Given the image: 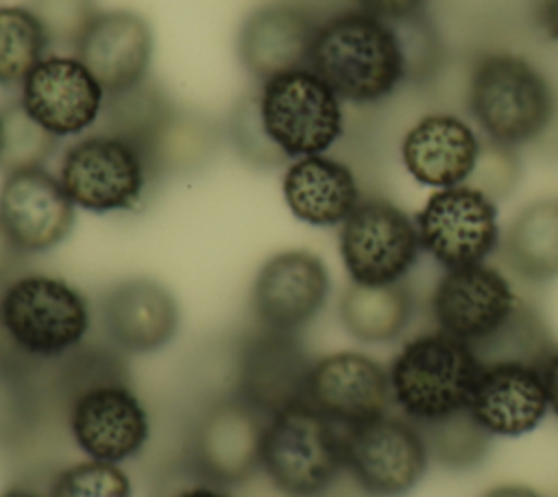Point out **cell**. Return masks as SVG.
<instances>
[{
    "instance_id": "7402d4cb",
    "label": "cell",
    "mask_w": 558,
    "mask_h": 497,
    "mask_svg": "<svg viewBox=\"0 0 558 497\" xmlns=\"http://www.w3.org/2000/svg\"><path fill=\"white\" fill-rule=\"evenodd\" d=\"M74 57L107 96L126 92L150 76L153 28L135 11H100L74 46Z\"/></svg>"
},
{
    "instance_id": "52a82bcc",
    "label": "cell",
    "mask_w": 558,
    "mask_h": 497,
    "mask_svg": "<svg viewBox=\"0 0 558 497\" xmlns=\"http://www.w3.org/2000/svg\"><path fill=\"white\" fill-rule=\"evenodd\" d=\"M248 92L266 142L286 163L325 155L344 133L342 100L310 68L277 74Z\"/></svg>"
},
{
    "instance_id": "5b68a950",
    "label": "cell",
    "mask_w": 558,
    "mask_h": 497,
    "mask_svg": "<svg viewBox=\"0 0 558 497\" xmlns=\"http://www.w3.org/2000/svg\"><path fill=\"white\" fill-rule=\"evenodd\" d=\"M480 355L462 340L434 329L401 344L388 366L390 397L401 416L427 425L469 408Z\"/></svg>"
},
{
    "instance_id": "e575fe53",
    "label": "cell",
    "mask_w": 558,
    "mask_h": 497,
    "mask_svg": "<svg viewBox=\"0 0 558 497\" xmlns=\"http://www.w3.org/2000/svg\"><path fill=\"white\" fill-rule=\"evenodd\" d=\"M517 170L519 168H517L512 148L488 142L486 148L482 146L475 170L466 183L482 190L484 194H488L495 201L510 192V187L514 185V179H517Z\"/></svg>"
},
{
    "instance_id": "8fae6325",
    "label": "cell",
    "mask_w": 558,
    "mask_h": 497,
    "mask_svg": "<svg viewBox=\"0 0 558 497\" xmlns=\"http://www.w3.org/2000/svg\"><path fill=\"white\" fill-rule=\"evenodd\" d=\"M344 469L371 497H403L425 475L429 453L405 416L381 414L342 429Z\"/></svg>"
},
{
    "instance_id": "f546056e",
    "label": "cell",
    "mask_w": 558,
    "mask_h": 497,
    "mask_svg": "<svg viewBox=\"0 0 558 497\" xmlns=\"http://www.w3.org/2000/svg\"><path fill=\"white\" fill-rule=\"evenodd\" d=\"M416 427L423 434L429 458L449 469H469L482 462L490 449L493 436L475 423L469 410Z\"/></svg>"
},
{
    "instance_id": "6da1fadb",
    "label": "cell",
    "mask_w": 558,
    "mask_h": 497,
    "mask_svg": "<svg viewBox=\"0 0 558 497\" xmlns=\"http://www.w3.org/2000/svg\"><path fill=\"white\" fill-rule=\"evenodd\" d=\"M429 312L436 329L466 342L482 362L525 360L541 366L547 338L508 277L495 266L449 268L432 290Z\"/></svg>"
},
{
    "instance_id": "1f68e13d",
    "label": "cell",
    "mask_w": 558,
    "mask_h": 497,
    "mask_svg": "<svg viewBox=\"0 0 558 497\" xmlns=\"http://www.w3.org/2000/svg\"><path fill=\"white\" fill-rule=\"evenodd\" d=\"M131 480L120 464L87 458L61 469L48 497H131Z\"/></svg>"
},
{
    "instance_id": "ffe728a7",
    "label": "cell",
    "mask_w": 558,
    "mask_h": 497,
    "mask_svg": "<svg viewBox=\"0 0 558 497\" xmlns=\"http://www.w3.org/2000/svg\"><path fill=\"white\" fill-rule=\"evenodd\" d=\"M466 410L488 436L530 434L549 412L541 366L525 360L482 362Z\"/></svg>"
},
{
    "instance_id": "3957f363",
    "label": "cell",
    "mask_w": 558,
    "mask_h": 497,
    "mask_svg": "<svg viewBox=\"0 0 558 497\" xmlns=\"http://www.w3.org/2000/svg\"><path fill=\"white\" fill-rule=\"evenodd\" d=\"M92 305L68 279L20 272L0 286V364L39 373L85 344Z\"/></svg>"
},
{
    "instance_id": "44dd1931",
    "label": "cell",
    "mask_w": 558,
    "mask_h": 497,
    "mask_svg": "<svg viewBox=\"0 0 558 497\" xmlns=\"http://www.w3.org/2000/svg\"><path fill=\"white\" fill-rule=\"evenodd\" d=\"M318 24L299 2H266L244 17L235 41L238 59L257 83L307 68Z\"/></svg>"
},
{
    "instance_id": "2e32d148",
    "label": "cell",
    "mask_w": 558,
    "mask_h": 497,
    "mask_svg": "<svg viewBox=\"0 0 558 497\" xmlns=\"http://www.w3.org/2000/svg\"><path fill=\"white\" fill-rule=\"evenodd\" d=\"M312 362L299 334L257 327L238 351L235 395L264 416H272L305 401Z\"/></svg>"
},
{
    "instance_id": "ba28073f",
    "label": "cell",
    "mask_w": 558,
    "mask_h": 497,
    "mask_svg": "<svg viewBox=\"0 0 558 497\" xmlns=\"http://www.w3.org/2000/svg\"><path fill=\"white\" fill-rule=\"evenodd\" d=\"M262 469L286 497H318L344 469L342 427L307 401L266 419Z\"/></svg>"
},
{
    "instance_id": "5bb4252c",
    "label": "cell",
    "mask_w": 558,
    "mask_h": 497,
    "mask_svg": "<svg viewBox=\"0 0 558 497\" xmlns=\"http://www.w3.org/2000/svg\"><path fill=\"white\" fill-rule=\"evenodd\" d=\"M105 89L72 54L44 57L20 85V105L57 140L76 137L98 124Z\"/></svg>"
},
{
    "instance_id": "277c9868",
    "label": "cell",
    "mask_w": 558,
    "mask_h": 497,
    "mask_svg": "<svg viewBox=\"0 0 558 497\" xmlns=\"http://www.w3.org/2000/svg\"><path fill=\"white\" fill-rule=\"evenodd\" d=\"M307 68L342 102L357 107L379 105L410 81L397 26L357 7L338 11L318 24Z\"/></svg>"
},
{
    "instance_id": "836d02e7",
    "label": "cell",
    "mask_w": 558,
    "mask_h": 497,
    "mask_svg": "<svg viewBox=\"0 0 558 497\" xmlns=\"http://www.w3.org/2000/svg\"><path fill=\"white\" fill-rule=\"evenodd\" d=\"M225 137L231 142L233 150L242 161H246L253 168H277L283 166L286 161L270 148L266 142L255 109H253V98L251 92H246L231 109L227 124H225Z\"/></svg>"
},
{
    "instance_id": "9c48e42d",
    "label": "cell",
    "mask_w": 558,
    "mask_h": 497,
    "mask_svg": "<svg viewBox=\"0 0 558 497\" xmlns=\"http://www.w3.org/2000/svg\"><path fill=\"white\" fill-rule=\"evenodd\" d=\"M57 177L74 207L100 216L135 211L155 185L142 150L102 129L81 135L63 150Z\"/></svg>"
},
{
    "instance_id": "9a60e30c",
    "label": "cell",
    "mask_w": 558,
    "mask_h": 497,
    "mask_svg": "<svg viewBox=\"0 0 558 497\" xmlns=\"http://www.w3.org/2000/svg\"><path fill=\"white\" fill-rule=\"evenodd\" d=\"M331 279L325 262L305 248L270 255L251 288V310L259 327L299 334L327 305Z\"/></svg>"
},
{
    "instance_id": "d6a6232c",
    "label": "cell",
    "mask_w": 558,
    "mask_h": 497,
    "mask_svg": "<svg viewBox=\"0 0 558 497\" xmlns=\"http://www.w3.org/2000/svg\"><path fill=\"white\" fill-rule=\"evenodd\" d=\"M26 7L44 26L50 46L72 50L100 13L96 0H26Z\"/></svg>"
},
{
    "instance_id": "60d3db41",
    "label": "cell",
    "mask_w": 558,
    "mask_h": 497,
    "mask_svg": "<svg viewBox=\"0 0 558 497\" xmlns=\"http://www.w3.org/2000/svg\"><path fill=\"white\" fill-rule=\"evenodd\" d=\"M172 497H229V495L220 486H214V484H194V486L179 490Z\"/></svg>"
},
{
    "instance_id": "8992f818",
    "label": "cell",
    "mask_w": 558,
    "mask_h": 497,
    "mask_svg": "<svg viewBox=\"0 0 558 497\" xmlns=\"http://www.w3.org/2000/svg\"><path fill=\"white\" fill-rule=\"evenodd\" d=\"M466 102L486 140L506 148L541 137L556 109L543 72L514 52H484L473 61Z\"/></svg>"
},
{
    "instance_id": "7a4b0ae2",
    "label": "cell",
    "mask_w": 558,
    "mask_h": 497,
    "mask_svg": "<svg viewBox=\"0 0 558 497\" xmlns=\"http://www.w3.org/2000/svg\"><path fill=\"white\" fill-rule=\"evenodd\" d=\"M61 364L65 423L74 445L89 460L120 464L135 458L148 445L150 416L126 379L120 351L83 344Z\"/></svg>"
},
{
    "instance_id": "83f0119b",
    "label": "cell",
    "mask_w": 558,
    "mask_h": 497,
    "mask_svg": "<svg viewBox=\"0 0 558 497\" xmlns=\"http://www.w3.org/2000/svg\"><path fill=\"white\" fill-rule=\"evenodd\" d=\"M50 48L44 26L26 4L0 7V87L20 89Z\"/></svg>"
},
{
    "instance_id": "f35d334b",
    "label": "cell",
    "mask_w": 558,
    "mask_h": 497,
    "mask_svg": "<svg viewBox=\"0 0 558 497\" xmlns=\"http://www.w3.org/2000/svg\"><path fill=\"white\" fill-rule=\"evenodd\" d=\"M538 22L545 35L558 41V0H543L538 11Z\"/></svg>"
},
{
    "instance_id": "b9f144b4",
    "label": "cell",
    "mask_w": 558,
    "mask_h": 497,
    "mask_svg": "<svg viewBox=\"0 0 558 497\" xmlns=\"http://www.w3.org/2000/svg\"><path fill=\"white\" fill-rule=\"evenodd\" d=\"M0 497H41V495L31 490V488H26V486H11V488L2 490Z\"/></svg>"
},
{
    "instance_id": "ab89813d",
    "label": "cell",
    "mask_w": 558,
    "mask_h": 497,
    "mask_svg": "<svg viewBox=\"0 0 558 497\" xmlns=\"http://www.w3.org/2000/svg\"><path fill=\"white\" fill-rule=\"evenodd\" d=\"M484 497H543V495L521 484H504V486L490 488Z\"/></svg>"
},
{
    "instance_id": "d590c367",
    "label": "cell",
    "mask_w": 558,
    "mask_h": 497,
    "mask_svg": "<svg viewBox=\"0 0 558 497\" xmlns=\"http://www.w3.org/2000/svg\"><path fill=\"white\" fill-rule=\"evenodd\" d=\"M425 2L427 0H355L357 9L388 24H397L425 13Z\"/></svg>"
},
{
    "instance_id": "d4e9b609",
    "label": "cell",
    "mask_w": 558,
    "mask_h": 497,
    "mask_svg": "<svg viewBox=\"0 0 558 497\" xmlns=\"http://www.w3.org/2000/svg\"><path fill=\"white\" fill-rule=\"evenodd\" d=\"M225 126L196 109L172 102L137 144L155 183L203 170L220 150Z\"/></svg>"
},
{
    "instance_id": "484cf974",
    "label": "cell",
    "mask_w": 558,
    "mask_h": 497,
    "mask_svg": "<svg viewBox=\"0 0 558 497\" xmlns=\"http://www.w3.org/2000/svg\"><path fill=\"white\" fill-rule=\"evenodd\" d=\"M414 299L410 288L399 283L362 286L349 283L338 299L342 327L360 342L384 344L397 340L410 325Z\"/></svg>"
},
{
    "instance_id": "cb8c5ba5",
    "label": "cell",
    "mask_w": 558,
    "mask_h": 497,
    "mask_svg": "<svg viewBox=\"0 0 558 497\" xmlns=\"http://www.w3.org/2000/svg\"><path fill=\"white\" fill-rule=\"evenodd\" d=\"M281 192L290 214L312 227H340L362 201L353 170L329 155L292 159Z\"/></svg>"
},
{
    "instance_id": "7c38bea8",
    "label": "cell",
    "mask_w": 558,
    "mask_h": 497,
    "mask_svg": "<svg viewBox=\"0 0 558 497\" xmlns=\"http://www.w3.org/2000/svg\"><path fill=\"white\" fill-rule=\"evenodd\" d=\"M414 222L421 248L445 270L484 264L501 240L495 201L469 183L436 190Z\"/></svg>"
},
{
    "instance_id": "603a6c76",
    "label": "cell",
    "mask_w": 558,
    "mask_h": 497,
    "mask_svg": "<svg viewBox=\"0 0 558 497\" xmlns=\"http://www.w3.org/2000/svg\"><path fill=\"white\" fill-rule=\"evenodd\" d=\"M480 150L482 144L473 126L453 113L423 116L401 140L405 170L416 183L434 190L466 183Z\"/></svg>"
},
{
    "instance_id": "30bf717a",
    "label": "cell",
    "mask_w": 558,
    "mask_h": 497,
    "mask_svg": "<svg viewBox=\"0 0 558 497\" xmlns=\"http://www.w3.org/2000/svg\"><path fill=\"white\" fill-rule=\"evenodd\" d=\"M338 251L353 283H399L421 255L416 222L392 201L368 196L340 225Z\"/></svg>"
},
{
    "instance_id": "f1b7e54d",
    "label": "cell",
    "mask_w": 558,
    "mask_h": 497,
    "mask_svg": "<svg viewBox=\"0 0 558 497\" xmlns=\"http://www.w3.org/2000/svg\"><path fill=\"white\" fill-rule=\"evenodd\" d=\"M35 371L0 364V449L22 447L41 421V392Z\"/></svg>"
},
{
    "instance_id": "7bdbcfd3",
    "label": "cell",
    "mask_w": 558,
    "mask_h": 497,
    "mask_svg": "<svg viewBox=\"0 0 558 497\" xmlns=\"http://www.w3.org/2000/svg\"><path fill=\"white\" fill-rule=\"evenodd\" d=\"M2 144H4V129H2V116H0V157H2Z\"/></svg>"
},
{
    "instance_id": "d6986e66",
    "label": "cell",
    "mask_w": 558,
    "mask_h": 497,
    "mask_svg": "<svg viewBox=\"0 0 558 497\" xmlns=\"http://www.w3.org/2000/svg\"><path fill=\"white\" fill-rule=\"evenodd\" d=\"M305 401L347 429L386 414L392 403L388 368L360 351H336L312 362Z\"/></svg>"
},
{
    "instance_id": "e0dca14e",
    "label": "cell",
    "mask_w": 558,
    "mask_h": 497,
    "mask_svg": "<svg viewBox=\"0 0 558 497\" xmlns=\"http://www.w3.org/2000/svg\"><path fill=\"white\" fill-rule=\"evenodd\" d=\"M76 207L44 166L9 170L0 183V222L26 255L57 248L72 231Z\"/></svg>"
},
{
    "instance_id": "4fadbf2b",
    "label": "cell",
    "mask_w": 558,
    "mask_h": 497,
    "mask_svg": "<svg viewBox=\"0 0 558 497\" xmlns=\"http://www.w3.org/2000/svg\"><path fill=\"white\" fill-rule=\"evenodd\" d=\"M266 419L235 392L207 405L192 425L187 460L192 471L214 486H235L262 469Z\"/></svg>"
},
{
    "instance_id": "ac0fdd59",
    "label": "cell",
    "mask_w": 558,
    "mask_h": 497,
    "mask_svg": "<svg viewBox=\"0 0 558 497\" xmlns=\"http://www.w3.org/2000/svg\"><path fill=\"white\" fill-rule=\"evenodd\" d=\"M98 316L109 344L129 355L161 351L181 325L179 301L153 277H129L109 286L98 301Z\"/></svg>"
},
{
    "instance_id": "4dcf8cb0",
    "label": "cell",
    "mask_w": 558,
    "mask_h": 497,
    "mask_svg": "<svg viewBox=\"0 0 558 497\" xmlns=\"http://www.w3.org/2000/svg\"><path fill=\"white\" fill-rule=\"evenodd\" d=\"M4 144L0 157V170H17L44 166L57 148V137L44 131L35 120L26 116L20 100H11L0 107Z\"/></svg>"
},
{
    "instance_id": "74e56055",
    "label": "cell",
    "mask_w": 558,
    "mask_h": 497,
    "mask_svg": "<svg viewBox=\"0 0 558 497\" xmlns=\"http://www.w3.org/2000/svg\"><path fill=\"white\" fill-rule=\"evenodd\" d=\"M541 375H543V384H545V392H547L549 412H554L558 416V347L549 349L547 355L543 357Z\"/></svg>"
},
{
    "instance_id": "8d00e7d4",
    "label": "cell",
    "mask_w": 558,
    "mask_h": 497,
    "mask_svg": "<svg viewBox=\"0 0 558 497\" xmlns=\"http://www.w3.org/2000/svg\"><path fill=\"white\" fill-rule=\"evenodd\" d=\"M26 257L28 255L15 244V240L7 233V229L0 222V286H4L7 281L22 272Z\"/></svg>"
},
{
    "instance_id": "4316f807",
    "label": "cell",
    "mask_w": 558,
    "mask_h": 497,
    "mask_svg": "<svg viewBox=\"0 0 558 497\" xmlns=\"http://www.w3.org/2000/svg\"><path fill=\"white\" fill-rule=\"evenodd\" d=\"M501 251L506 264L525 281L545 283L558 277V201L525 205L508 225Z\"/></svg>"
}]
</instances>
